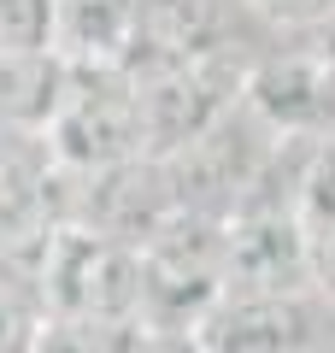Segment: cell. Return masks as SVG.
I'll return each instance as SVG.
<instances>
[{
    "mask_svg": "<svg viewBox=\"0 0 335 353\" xmlns=\"http://www.w3.org/2000/svg\"><path fill=\"white\" fill-rule=\"evenodd\" d=\"M36 289L48 318H112V324H141V253L124 241L100 236L88 224L48 230L36 259Z\"/></svg>",
    "mask_w": 335,
    "mask_h": 353,
    "instance_id": "1",
    "label": "cell"
},
{
    "mask_svg": "<svg viewBox=\"0 0 335 353\" xmlns=\"http://www.w3.org/2000/svg\"><path fill=\"white\" fill-rule=\"evenodd\" d=\"M276 148H283V136H276L247 101L230 106L212 130H200L188 148H176L171 159H165L176 206H183V212H206V218L241 212V206L259 194Z\"/></svg>",
    "mask_w": 335,
    "mask_h": 353,
    "instance_id": "2",
    "label": "cell"
},
{
    "mask_svg": "<svg viewBox=\"0 0 335 353\" xmlns=\"http://www.w3.org/2000/svg\"><path fill=\"white\" fill-rule=\"evenodd\" d=\"M136 253H141V330H194L223 301V218L176 212Z\"/></svg>",
    "mask_w": 335,
    "mask_h": 353,
    "instance_id": "3",
    "label": "cell"
},
{
    "mask_svg": "<svg viewBox=\"0 0 335 353\" xmlns=\"http://www.w3.org/2000/svg\"><path fill=\"white\" fill-rule=\"evenodd\" d=\"M48 165L59 176H88L106 165L141 159V106H136V83L124 65L112 71H77L59 94V112L48 124Z\"/></svg>",
    "mask_w": 335,
    "mask_h": 353,
    "instance_id": "4",
    "label": "cell"
},
{
    "mask_svg": "<svg viewBox=\"0 0 335 353\" xmlns=\"http://www.w3.org/2000/svg\"><path fill=\"white\" fill-rule=\"evenodd\" d=\"M141 106V153L148 159H171L176 148L212 130L230 106H241V71L230 53H206V59H171V65H141L130 71Z\"/></svg>",
    "mask_w": 335,
    "mask_h": 353,
    "instance_id": "5",
    "label": "cell"
},
{
    "mask_svg": "<svg viewBox=\"0 0 335 353\" xmlns=\"http://www.w3.org/2000/svg\"><path fill=\"white\" fill-rule=\"evenodd\" d=\"M206 353H335V306L312 289L223 294L194 324Z\"/></svg>",
    "mask_w": 335,
    "mask_h": 353,
    "instance_id": "6",
    "label": "cell"
},
{
    "mask_svg": "<svg viewBox=\"0 0 335 353\" xmlns=\"http://www.w3.org/2000/svg\"><path fill=\"white\" fill-rule=\"evenodd\" d=\"M59 183L71 189V194H59V218L88 224L100 236L124 241V248H141L153 230H165L183 212L165 159H148V153L106 165V171H88V176H59Z\"/></svg>",
    "mask_w": 335,
    "mask_h": 353,
    "instance_id": "7",
    "label": "cell"
},
{
    "mask_svg": "<svg viewBox=\"0 0 335 353\" xmlns=\"http://www.w3.org/2000/svg\"><path fill=\"white\" fill-rule=\"evenodd\" d=\"M312 289V241L294 206H241L223 218V294Z\"/></svg>",
    "mask_w": 335,
    "mask_h": 353,
    "instance_id": "8",
    "label": "cell"
},
{
    "mask_svg": "<svg viewBox=\"0 0 335 353\" xmlns=\"http://www.w3.org/2000/svg\"><path fill=\"white\" fill-rule=\"evenodd\" d=\"M241 101L276 136H318L335 124V48H300L253 65Z\"/></svg>",
    "mask_w": 335,
    "mask_h": 353,
    "instance_id": "9",
    "label": "cell"
},
{
    "mask_svg": "<svg viewBox=\"0 0 335 353\" xmlns=\"http://www.w3.org/2000/svg\"><path fill=\"white\" fill-rule=\"evenodd\" d=\"M236 6L241 0H136V53L124 71L230 53Z\"/></svg>",
    "mask_w": 335,
    "mask_h": 353,
    "instance_id": "10",
    "label": "cell"
},
{
    "mask_svg": "<svg viewBox=\"0 0 335 353\" xmlns=\"http://www.w3.org/2000/svg\"><path fill=\"white\" fill-rule=\"evenodd\" d=\"M53 53L77 71H112L136 53V0H53Z\"/></svg>",
    "mask_w": 335,
    "mask_h": 353,
    "instance_id": "11",
    "label": "cell"
},
{
    "mask_svg": "<svg viewBox=\"0 0 335 353\" xmlns=\"http://www.w3.org/2000/svg\"><path fill=\"white\" fill-rule=\"evenodd\" d=\"M71 65L53 48H0V130L48 136Z\"/></svg>",
    "mask_w": 335,
    "mask_h": 353,
    "instance_id": "12",
    "label": "cell"
},
{
    "mask_svg": "<svg viewBox=\"0 0 335 353\" xmlns=\"http://www.w3.org/2000/svg\"><path fill=\"white\" fill-rule=\"evenodd\" d=\"M294 218L306 230L312 248L335 236V124L306 136L300 148V165H294Z\"/></svg>",
    "mask_w": 335,
    "mask_h": 353,
    "instance_id": "13",
    "label": "cell"
},
{
    "mask_svg": "<svg viewBox=\"0 0 335 353\" xmlns=\"http://www.w3.org/2000/svg\"><path fill=\"white\" fill-rule=\"evenodd\" d=\"M141 324L112 318H48L36 336V353H136Z\"/></svg>",
    "mask_w": 335,
    "mask_h": 353,
    "instance_id": "14",
    "label": "cell"
},
{
    "mask_svg": "<svg viewBox=\"0 0 335 353\" xmlns=\"http://www.w3.org/2000/svg\"><path fill=\"white\" fill-rule=\"evenodd\" d=\"M48 306L30 271H0V353H36Z\"/></svg>",
    "mask_w": 335,
    "mask_h": 353,
    "instance_id": "15",
    "label": "cell"
},
{
    "mask_svg": "<svg viewBox=\"0 0 335 353\" xmlns=\"http://www.w3.org/2000/svg\"><path fill=\"white\" fill-rule=\"evenodd\" d=\"M0 48H53V0H0Z\"/></svg>",
    "mask_w": 335,
    "mask_h": 353,
    "instance_id": "16",
    "label": "cell"
},
{
    "mask_svg": "<svg viewBox=\"0 0 335 353\" xmlns=\"http://www.w3.org/2000/svg\"><path fill=\"white\" fill-rule=\"evenodd\" d=\"M241 6L271 18V24H283V30H306V24H318L329 12V0H241Z\"/></svg>",
    "mask_w": 335,
    "mask_h": 353,
    "instance_id": "17",
    "label": "cell"
},
{
    "mask_svg": "<svg viewBox=\"0 0 335 353\" xmlns=\"http://www.w3.org/2000/svg\"><path fill=\"white\" fill-rule=\"evenodd\" d=\"M136 353H206V341L194 330H141Z\"/></svg>",
    "mask_w": 335,
    "mask_h": 353,
    "instance_id": "18",
    "label": "cell"
}]
</instances>
